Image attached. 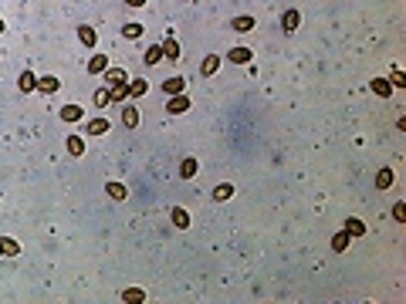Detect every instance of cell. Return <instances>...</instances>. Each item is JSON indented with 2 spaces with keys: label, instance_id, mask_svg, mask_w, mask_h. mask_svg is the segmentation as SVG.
Here are the masks:
<instances>
[{
  "label": "cell",
  "instance_id": "cell-1",
  "mask_svg": "<svg viewBox=\"0 0 406 304\" xmlns=\"http://www.w3.org/2000/svg\"><path fill=\"white\" fill-rule=\"evenodd\" d=\"M186 108H190V95H183V91H180V95H173V98H169V105H166L169 115H183Z\"/></svg>",
  "mask_w": 406,
  "mask_h": 304
},
{
  "label": "cell",
  "instance_id": "cell-2",
  "mask_svg": "<svg viewBox=\"0 0 406 304\" xmlns=\"http://www.w3.org/2000/svg\"><path fill=\"white\" fill-rule=\"evenodd\" d=\"M105 81H109V88L112 85H129V75H125L122 68H105Z\"/></svg>",
  "mask_w": 406,
  "mask_h": 304
},
{
  "label": "cell",
  "instance_id": "cell-3",
  "mask_svg": "<svg viewBox=\"0 0 406 304\" xmlns=\"http://www.w3.org/2000/svg\"><path fill=\"white\" fill-rule=\"evenodd\" d=\"M109 129H112V122H109V118H91V122L85 125V132H88V135H105Z\"/></svg>",
  "mask_w": 406,
  "mask_h": 304
},
{
  "label": "cell",
  "instance_id": "cell-4",
  "mask_svg": "<svg viewBox=\"0 0 406 304\" xmlns=\"http://www.w3.org/2000/svg\"><path fill=\"white\" fill-rule=\"evenodd\" d=\"M58 88H61V81H58L55 75H44V78H37V91H44V95H55Z\"/></svg>",
  "mask_w": 406,
  "mask_h": 304
},
{
  "label": "cell",
  "instance_id": "cell-5",
  "mask_svg": "<svg viewBox=\"0 0 406 304\" xmlns=\"http://www.w3.org/2000/svg\"><path fill=\"white\" fill-rule=\"evenodd\" d=\"M169 216H173V223L180 226V230H186V226H190V213H186L183 206H173V210H169Z\"/></svg>",
  "mask_w": 406,
  "mask_h": 304
},
{
  "label": "cell",
  "instance_id": "cell-6",
  "mask_svg": "<svg viewBox=\"0 0 406 304\" xmlns=\"http://www.w3.org/2000/svg\"><path fill=\"white\" fill-rule=\"evenodd\" d=\"M230 27H234V31H240V34H247V31H254V17H250V14H244V17H234V21H230Z\"/></svg>",
  "mask_w": 406,
  "mask_h": 304
},
{
  "label": "cell",
  "instance_id": "cell-7",
  "mask_svg": "<svg viewBox=\"0 0 406 304\" xmlns=\"http://www.w3.org/2000/svg\"><path fill=\"white\" fill-rule=\"evenodd\" d=\"M298 24H301V14H298V11H284V17H281L284 31H298Z\"/></svg>",
  "mask_w": 406,
  "mask_h": 304
},
{
  "label": "cell",
  "instance_id": "cell-8",
  "mask_svg": "<svg viewBox=\"0 0 406 304\" xmlns=\"http://www.w3.org/2000/svg\"><path fill=\"white\" fill-rule=\"evenodd\" d=\"M125 98H129V85H112V88H109V105L125 101Z\"/></svg>",
  "mask_w": 406,
  "mask_h": 304
},
{
  "label": "cell",
  "instance_id": "cell-9",
  "mask_svg": "<svg viewBox=\"0 0 406 304\" xmlns=\"http://www.w3.org/2000/svg\"><path fill=\"white\" fill-rule=\"evenodd\" d=\"M183 88H186V81H183V78H166V81H163V91H166V95H180Z\"/></svg>",
  "mask_w": 406,
  "mask_h": 304
},
{
  "label": "cell",
  "instance_id": "cell-10",
  "mask_svg": "<svg viewBox=\"0 0 406 304\" xmlns=\"http://www.w3.org/2000/svg\"><path fill=\"white\" fill-rule=\"evenodd\" d=\"M345 233H349V236H362V233H366V223L356 220V216H349V220H345Z\"/></svg>",
  "mask_w": 406,
  "mask_h": 304
},
{
  "label": "cell",
  "instance_id": "cell-11",
  "mask_svg": "<svg viewBox=\"0 0 406 304\" xmlns=\"http://www.w3.org/2000/svg\"><path fill=\"white\" fill-rule=\"evenodd\" d=\"M163 57H169V61H176V57H180V44H176L173 37L163 41Z\"/></svg>",
  "mask_w": 406,
  "mask_h": 304
},
{
  "label": "cell",
  "instance_id": "cell-12",
  "mask_svg": "<svg viewBox=\"0 0 406 304\" xmlns=\"http://www.w3.org/2000/svg\"><path fill=\"white\" fill-rule=\"evenodd\" d=\"M105 68H109V57H105V54H95V57L88 61V71H91V75H102Z\"/></svg>",
  "mask_w": 406,
  "mask_h": 304
},
{
  "label": "cell",
  "instance_id": "cell-13",
  "mask_svg": "<svg viewBox=\"0 0 406 304\" xmlns=\"http://www.w3.org/2000/svg\"><path fill=\"white\" fill-rule=\"evenodd\" d=\"M17 85H21V91H34V88H37V78H34L31 71H21V78H17Z\"/></svg>",
  "mask_w": 406,
  "mask_h": 304
},
{
  "label": "cell",
  "instance_id": "cell-14",
  "mask_svg": "<svg viewBox=\"0 0 406 304\" xmlns=\"http://www.w3.org/2000/svg\"><path fill=\"white\" fill-rule=\"evenodd\" d=\"M78 118H81L78 105H65V108H61V122H78Z\"/></svg>",
  "mask_w": 406,
  "mask_h": 304
},
{
  "label": "cell",
  "instance_id": "cell-15",
  "mask_svg": "<svg viewBox=\"0 0 406 304\" xmlns=\"http://www.w3.org/2000/svg\"><path fill=\"white\" fill-rule=\"evenodd\" d=\"M372 91H376L379 98H389V91H393V85H389L386 78H376V81H372Z\"/></svg>",
  "mask_w": 406,
  "mask_h": 304
},
{
  "label": "cell",
  "instance_id": "cell-16",
  "mask_svg": "<svg viewBox=\"0 0 406 304\" xmlns=\"http://www.w3.org/2000/svg\"><path fill=\"white\" fill-rule=\"evenodd\" d=\"M217 68H220V57H217V54H207V57H203V65H200V71H203V75H214Z\"/></svg>",
  "mask_w": 406,
  "mask_h": 304
},
{
  "label": "cell",
  "instance_id": "cell-17",
  "mask_svg": "<svg viewBox=\"0 0 406 304\" xmlns=\"http://www.w3.org/2000/svg\"><path fill=\"white\" fill-rule=\"evenodd\" d=\"M122 301H129V304H139V301H146V294L139 291V287H125V291H122Z\"/></svg>",
  "mask_w": 406,
  "mask_h": 304
},
{
  "label": "cell",
  "instance_id": "cell-18",
  "mask_svg": "<svg viewBox=\"0 0 406 304\" xmlns=\"http://www.w3.org/2000/svg\"><path fill=\"white\" fill-rule=\"evenodd\" d=\"M68 152H71V156H81V152H85V142H81V135H68Z\"/></svg>",
  "mask_w": 406,
  "mask_h": 304
},
{
  "label": "cell",
  "instance_id": "cell-19",
  "mask_svg": "<svg viewBox=\"0 0 406 304\" xmlns=\"http://www.w3.org/2000/svg\"><path fill=\"white\" fill-rule=\"evenodd\" d=\"M376 186H379V190H389V186H393V169H379V176H376Z\"/></svg>",
  "mask_w": 406,
  "mask_h": 304
},
{
  "label": "cell",
  "instance_id": "cell-20",
  "mask_svg": "<svg viewBox=\"0 0 406 304\" xmlns=\"http://www.w3.org/2000/svg\"><path fill=\"white\" fill-rule=\"evenodd\" d=\"M122 122L129 125V129H135V125H139V108H135V105H129V108L122 112Z\"/></svg>",
  "mask_w": 406,
  "mask_h": 304
},
{
  "label": "cell",
  "instance_id": "cell-21",
  "mask_svg": "<svg viewBox=\"0 0 406 304\" xmlns=\"http://www.w3.org/2000/svg\"><path fill=\"white\" fill-rule=\"evenodd\" d=\"M0 250H4V254H21V244H17V240H14V236H4V240H0Z\"/></svg>",
  "mask_w": 406,
  "mask_h": 304
},
{
  "label": "cell",
  "instance_id": "cell-22",
  "mask_svg": "<svg viewBox=\"0 0 406 304\" xmlns=\"http://www.w3.org/2000/svg\"><path fill=\"white\" fill-rule=\"evenodd\" d=\"M146 88H149V85H146V81H142V78L129 81V95H132V98H142V95H146Z\"/></svg>",
  "mask_w": 406,
  "mask_h": 304
},
{
  "label": "cell",
  "instance_id": "cell-23",
  "mask_svg": "<svg viewBox=\"0 0 406 304\" xmlns=\"http://www.w3.org/2000/svg\"><path fill=\"white\" fill-rule=\"evenodd\" d=\"M230 61H234V65H247L250 51H247V47H234V51H230Z\"/></svg>",
  "mask_w": 406,
  "mask_h": 304
},
{
  "label": "cell",
  "instance_id": "cell-24",
  "mask_svg": "<svg viewBox=\"0 0 406 304\" xmlns=\"http://www.w3.org/2000/svg\"><path fill=\"white\" fill-rule=\"evenodd\" d=\"M159 61H163V44H153L146 51V65H159Z\"/></svg>",
  "mask_w": 406,
  "mask_h": 304
},
{
  "label": "cell",
  "instance_id": "cell-25",
  "mask_svg": "<svg viewBox=\"0 0 406 304\" xmlns=\"http://www.w3.org/2000/svg\"><path fill=\"white\" fill-rule=\"evenodd\" d=\"M122 34L129 41H135V37H142V24H122Z\"/></svg>",
  "mask_w": 406,
  "mask_h": 304
},
{
  "label": "cell",
  "instance_id": "cell-26",
  "mask_svg": "<svg viewBox=\"0 0 406 304\" xmlns=\"http://www.w3.org/2000/svg\"><path fill=\"white\" fill-rule=\"evenodd\" d=\"M196 169H200V166H196V159H186V162L180 166V176H183V179H190V176H196Z\"/></svg>",
  "mask_w": 406,
  "mask_h": 304
},
{
  "label": "cell",
  "instance_id": "cell-27",
  "mask_svg": "<svg viewBox=\"0 0 406 304\" xmlns=\"http://www.w3.org/2000/svg\"><path fill=\"white\" fill-rule=\"evenodd\" d=\"M230 196H234V186H230V183H220L214 190V200H230Z\"/></svg>",
  "mask_w": 406,
  "mask_h": 304
},
{
  "label": "cell",
  "instance_id": "cell-28",
  "mask_svg": "<svg viewBox=\"0 0 406 304\" xmlns=\"http://www.w3.org/2000/svg\"><path fill=\"white\" fill-rule=\"evenodd\" d=\"M349 244H352V236L345 233V230H342V233H335V236H332V247H335V250H345V247H349Z\"/></svg>",
  "mask_w": 406,
  "mask_h": 304
},
{
  "label": "cell",
  "instance_id": "cell-29",
  "mask_svg": "<svg viewBox=\"0 0 406 304\" xmlns=\"http://www.w3.org/2000/svg\"><path fill=\"white\" fill-rule=\"evenodd\" d=\"M78 37H81L85 47H95V31H91V27H78Z\"/></svg>",
  "mask_w": 406,
  "mask_h": 304
},
{
  "label": "cell",
  "instance_id": "cell-30",
  "mask_svg": "<svg viewBox=\"0 0 406 304\" xmlns=\"http://www.w3.org/2000/svg\"><path fill=\"white\" fill-rule=\"evenodd\" d=\"M386 81H389L393 88H406V75H403V71H399V68H396V71H393V75H389V78H386Z\"/></svg>",
  "mask_w": 406,
  "mask_h": 304
},
{
  "label": "cell",
  "instance_id": "cell-31",
  "mask_svg": "<svg viewBox=\"0 0 406 304\" xmlns=\"http://www.w3.org/2000/svg\"><path fill=\"white\" fill-rule=\"evenodd\" d=\"M109 196L112 200H125V186L122 183H109Z\"/></svg>",
  "mask_w": 406,
  "mask_h": 304
},
{
  "label": "cell",
  "instance_id": "cell-32",
  "mask_svg": "<svg viewBox=\"0 0 406 304\" xmlns=\"http://www.w3.org/2000/svg\"><path fill=\"white\" fill-rule=\"evenodd\" d=\"M95 105H98V108L109 105V88H98V91H95Z\"/></svg>",
  "mask_w": 406,
  "mask_h": 304
},
{
  "label": "cell",
  "instance_id": "cell-33",
  "mask_svg": "<svg viewBox=\"0 0 406 304\" xmlns=\"http://www.w3.org/2000/svg\"><path fill=\"white\" fill-rule=\"evenodd\" d=\"M393 220L406 223V206H403V203H396V206H393Z\"/></svg>",
  "mask_w": 406,
  "mask_h": 304
},
{
  "label": "cell",
  "instance_id": "cell-34",
  "mask_svg": "<svg viewBox=\"0 0 406 304\" xmlns=\"http://www.w3.org/2000/svg\"><path fill=\"white\" fill-rule=\"evenodd\" d=\"M125 4H129V7H142L146 0H125Z\"/></svg>",
  "mask_w": 406,
  "mask_h": 304
},
{
  "label": "cell",
  "instance_id": "cell-35",
  "mask_svg": "<svg viewBox=\"0 0 406 304\" xmlns=\"http://www.w3.org/2000/svg\"><path fill=\"white\" fill-rule=\"evenodd\" d=\"M0 34H4V21H0Z\"/></svg>",
  "mask_w": 406,
  "mask_h": 304
},
{
  "label": "cell",
  "instance_id": "cell-36",
  "mask_svg": "<svg viewBox=\"0 0 406 304\" xmlns=\"http://www.w3.org/2000/svg\"><path fill=\"white\" fill-rule=\"evenodd\" d=\"M0 254H4V250H0Z\"/></svg>",
  "mask_w": 406,
  "mask_h": 304
}]
</instances>
